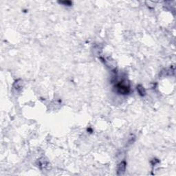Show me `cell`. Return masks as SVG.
Returning <instances> with one entry per match:
<instances>
[{
	"label": "cell",
	"mask_w": 176,
	"mask_h": 176,
	"mask_svg": "<svg viewBox=\"0 0 176 176\" xmlns=\"http://www.w3.org/2000/svg\"><path fill=\"white\" fill-rule=\"evenodd\" d=\"M116 88L117 92H118L120 94L126 95V94H128L129 92H130L129 86L127 85V83H125L124 81L119 82L118 83L116 84Z\"/></svg>",
	"instance_id": "6da1fadb"
},
{
	"label": "cell",
	"mask_w": 176,
	"mask_h": 176,
	"mask_svg": "<svg viewBox=\"0 0 176 176\" xmlns=\"http://www.w3.org/2000/svg\"><path fill=\"white\" fill-rule=\"evenodd\" d=\"M125 169H126V162L125 161H122L119 164L118 166V169H117L118 174H122V173H124Z\"/></svg>",
	"instance_id": "7a4b0ae2"
},
{
	"label": "cell",
	"mask_w": 176,
	"mask_h": 176,
	"mask_svg": "<svg viewBox=\"0 0 176 176\" xmlns=\"http://www.w3.org/2000/svg\"><path fill=\"white\" fill-rule=\"evenodd\" d=\"M137 90H138V92L139 93V94L140 96H144V94H145V90H144V87L142 85H139L137 87Z\"/></svg>",
	"instance_id": "3957f363"
},
{
	"label": "cell",
	"mask_w": 176,
	"mask_h": 176,
	"mask_svg": "<svg viewBox=\"0 0 176 176\" xmlns=\"http://www.w3.org/2000/svg\"><path fill=\"white\" fill-rule=\"evenodd\" d=\"M60 3H63V4H64L65 6H71V4H72V2L71 1H61V2H59Z\"/></svg>",
	"instance_id": "277c9868"
}]
</instances>
